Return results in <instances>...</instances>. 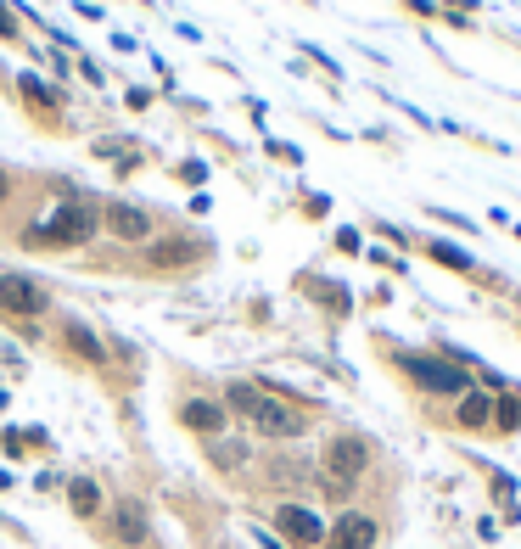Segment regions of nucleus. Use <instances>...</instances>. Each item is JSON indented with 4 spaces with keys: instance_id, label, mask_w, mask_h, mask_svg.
<instances>
[{
    "instance_id": "obj_1",
    "label": "nucleus",
    "mask_w": 521,
    "mask_h": 549,
    "mask_svg": "<svg viewBox=\"0 0 521 549\" xmlns=\"http://www.w3.org/2000/svg\"><path fill=\"white\" fill-rule=\"evenodd\" d=\"M96 230H101V197L73 191L68 202H57V208L45 213L40 225L23 230V247H34V253H62V247H85Z\"/></svg>"
},
{
    "instance_id": "obj_2",
    "label": "nucleus",
    "mask_w": 521,
    "mask_h": 549,
    "mask_svg": "<svg viewBox=\"0 0 521 549\" xmlns=\"http://www.w3.org/2000/svg\"><path fill=\"white\" fill-rule=\"evenodd\" d=\"M370 460H376V449H370V437L359 432H337L331 443H325L320 454V488L331 493V499H348L353 482L370 471Z\"/></svg>"
},
{
    "instance_id": "obj_3",
    "label": "nucleus",
    "mask_w": 521,
    "mask_h": 549,
    "mask_svg": "<svg viewBox=\"0 0 521 549\" xmlns=\"http://www.w3.org/2000/svg\"><path fill=\"white\" fill-rule=\"evenodd\" d=\"M398 370H404L421 393H437V398H460L471 393V370L465 365H449L443 353H398Z\"/></svg>"
},
{
    "instance_id": "obj_4",
    "label": "nucleus",
    "mask_w": 521,
    "mask_h": 549,
    "mask_svg": "<svg viewBox=\"0 0 521 549\" xmlns=\"http://www.w3.org/2000/svg\"><path fill=\"white\" fill-rule=\"evenodd\" d=\"M247 426H253L258 437H269V443H292V437L309 432V415H303L297 404H286V398L264 393L253 404V415H247Z\"/></svg>"
},
{
    "instance_id": "obj_5",
    "label": "nucleus",
    "mask_w": 521,
    "mask_h": 549,
    "mask_svg": "<svg viewBox=\"0 0 521 549\" xmlns=\"http://www.w3.org/2000/svg\"><path fill=\"white\" fill-rule=\"evenodd\" d=\"M0 314H6V320H40V314H51V292H45L34 275L0 269Z\"/></svg>"
},
{
    "instance_id": "obj_6",
    "label": "nucleus",
    "mask_w": 521,
    "mask_h": 549,
    "mask_svg": "<svg viewBox=\"0 0 521 549\" xmlns=\"http://www.w3.org/2000/svg\"><path fill=\"white\" fill-rule=\"evenodd\" d=\"M101 230L124 247H146L152 241V213L129 197H101Z\"/></svg>"
},
{
    "instance_id": "obj_7",
    "label": "nucleus",
    "mask_w": 521,
    "mask_h": 549,
    "mask_svg": "<svg viewBox=\"0 0 521 549\" xmlns=\"http://www.w3.org/2000/svg\"><path fill=\"white\" fill-rule=\"evenodd\" d=\"M275 533H281L286 549H320L331 527H325L309 505H292V499H286V505H275Z\"/></svg>"
},
{
    "instance_id": "obj_8",
    "label": "nucleus",
    "mask_w": 521,
    "mask_h": 549,
    "mask_svg": "<svg viewBox=\"0 0 521 549\" xmlns=\"http://www.w3.org/2000/svg\"><path fill=\"white\" fill-rule=\"evenodd\" d=\"M197 258H208V241H202V236H185V230H174V236H157L152 247H146L141 264L157 269V275H169V269H185V264H197Z\"/></svg>"
},
{
    "instance_id": "obj_9",
    "label": "nucleus",
    "mask_w": 521,
    "mask_h": 549,
    "mask_svg": "<svg viewBox=\"0 0 521 549\" xmlns=\"http://www.w3.org/2000/svg\"><path fill=\"white\" fill-rule=\"evenodd\" d=\"M180 426H191L197 437H225L230 409L219 404V398H185V404H180Z\"/></svg>"
},
{
    "instance_id": "obj_10",
    "label": "nucleus",
    "mask_w": 521,
    "mask_h": 549,
    "mask_svg": "<svg viewBox=\"0 0 521 549\" xmlns=\"http://www.w3.org/2000/svg\"><path fill=\"white\" fill-rule=\"evenodd\" d=\"M376 544V516H365V510H342L337 527L325 533V549H370Z\"/></svg>"
},
{
    "instance_id": "obj_11",
    "label": "nucleus",
    "mask_w": 521,
    "mask_h": 549,
    "mask_svg": "<svg viewBox=\"0 0 521 549\" xmlns=\"http://www.w3.org/2000/svg\"><path fill=\"white\" fill-rule=\"evenodd\" d=\"M146 533H152L146 505H141V499H124V505L113 510V538H118L124 549H135V544H146Z\"/></svg>"
},
{
    "instance_id": "obj_12",
    "label": "nucleus",
    "mask_w": 521,
    "mask_h": 549,
    "mask_svg": "<svg viewBox=\"0 0 521 549\" xmlns=\"http://www.w3.org/2000/svg\"><path fill=\"white\" fill-rule=\"evenodd\" d=\"M454 426H460V432H488L493 426V398L488 393H460V404H454Z\"/></svg>"
},
{
    "instance_id": "obj_13",
    "label": "nucleus",
    "mask_w": 521,
    "mask_h": 549,
    "mask_svg": "<svg viewBox=\"0 0 521 549\" xmlns=\"http://www.w3.org/2000/svg\"><path fill=\"white\" fill-rule=\"evenodd\" d=\"M62 342H68V348L79 353L85 365H107V342H101L85 320H68V325H62Z\"/></svg>"
},
{
    "instance_id": "obj_14",
    "label": "nucleus",
    "mask_w": 521,
    "mask_h": 549,
    "mask_svg": "<svg viewBox=\"0 0 521 549\" xmlns=\"http://www.w3.org/2000/svg\"><path fill=\"white\" fill-rule=\"evenodd\" d=\"M68 510L79 521H96L101 516V488H96V477H73L68 482Z\"/></svg>"
},
{
    "instance_id": "obj_15",
    "label": "nucleus",
    "mask_w": 521,
    "mask_h": 549,
    "mask_svg": "<svg viewBox=\"0 0 521 549\" xmlns=\"http://www.w3.org/2000/svg\"><path fill=\"white\" fill-rule=\"evenodd\" d=\"M247 437H208V460L219 465V471H241L247 465Z\"/></svg>"
},
{
    "instance_id": "obj_16",
    "label": "nucleus",
    "mask_w": 521,
    "mask_h": 549,
    "mask_svg": "<svg viewBox=\"0 0 521 549\" xmlns=\"http://www.w3.org/2000/svg\"><path fill=\"white\" fill-rule=\"evenodd\" d=\"M488 432H521V387H505V393L493 398V426Z\"/></svg>"
},
{
    "instance_id": "obj_17",
    "label": "nucleus",
    "mask_w": 521,
    "mask_h": 549,
    "mask_svg": "<svg viewBox=\"0 0 521 549\" xmlns=\"http://www.w3.org/2000/svg\"><path fill=\"white\" fill-rule=\"evenodd\" d=\"M258 398H264V387H258V381H230V387H225V409H230V415H241V421L253 415Z\"/></svg>"
},
{
    "instance_id": "obj_18",
    "label": "nucleus",
    "mask_w": 521,
    "mask_h": 549,
    "mask_svg": "<svg viewBox=\"0 0 521 549\" xmlns=\"http://www.w3.org/2000/svg\"><path fill=\"white\" fill-rule=\"evenodd\" d=\"M17 90H23V101H29L40 118H51V107H57V96L40 85V73H17Z\"/></svg>"
},
{
    "instance_id": "obj_19",
    "label": "nucleus",
    "mask_w": 521,
    "mask_h": 549,
    "mask_svg": "<svg viewBox=\"0 0 521 549\" xmlns=\"http://www.w3.org/2000/svg\"><path fill=\"white\" fill-rule=\"evenodd\" d=\"M426 253H432L437 264H449V269H460V275H465V269H471V258H465L460 247H454V241H432V247H426Z\"/></svg>"
},
{
    "instance_id": "obj_20",
    "label": "nucleus",
    "mask_w": 521,
    "mask_h": 549,
    "mask_svg": "<svg viewBox=\"0 0 521 549\" xmlns=\"http://www.w3.org/2000/svg\"><path fill=\"white\" fill-rule=\"evenodd\" d=\"M90 152H96V157H129V152H135V141H129V135H101Z\"/></svg>"
},
{
    "instance_id": "obj_21",
    "label": "nucleus",
    "mask_w": 521,
    "mask_h": 549,
    "mask_svg": "<svg viewBox=\"0 0 521 549\" xmlns=\"http://www.w3.org/2000/svg\"><path fill=\"white\" fill-rule=\"evenodd\" d=\"M0 40L17 45L23 40V29H17V12H12V0H0Z\"/></svg>"
},
{
    "instance_id": "obj_22",
    "label": "nucleus",
    "mask_w": 521,
    "mask_h": 549,
    "mask_svg": "<svg viewBox=\"0 0 521 549\" xmlns=\"http://www.w3.org/2000/svg\"><path fill=\"white\" fill-rule=\"evenodd\" d=\"M79 73H85V79H90V85H96V90H101V79H107V73H101V62H96V57H85V62H79Z\"/></svg>"
},
{
    "instance_id": "obj_23",
    "label": "nucleus",
    "mask_w": 521,
    "mask_h": 549,
    "mask_svg": "<svg viewBox=\"0 0 521 549\" xmlns=\"http://www.w3.org/2000/svg\"><path fill=\"white\" fill-rule=\"evenodd\" d=\"M129 107H135V113H146V107H152V90L135 85V90H129Z\"/></svg>"
},
{
    "instance_id": "obj_24",
    "label": "nucleus",
    "mask_w": 521,
    "mask_h": 549,
    "mask_svg": "<svg viewBox=\"0 0 521 549\" xmlns=\"http://www.w3.org/2000/svg\"><path fill=\"white\" fill-rule=\"evenodd\" d=\"M6 202H12V174L0 169V208H6Z\"/></svg>"
}]
</instances>
